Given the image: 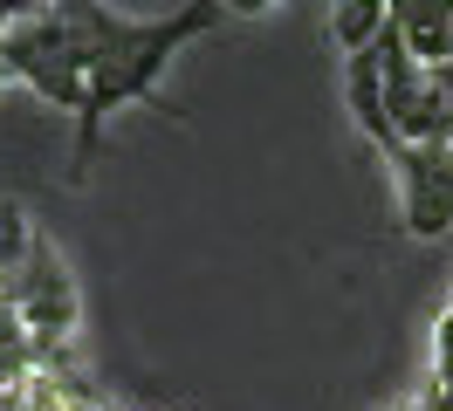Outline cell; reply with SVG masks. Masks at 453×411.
Returning <instances> with one entry per match:
<instances>
[{"mask_svg": "<svg viewBox=\"0 0 453 411\" xmlns=\"http://www.w3.org/2000/svg\"><path fill=\"white\" fill-rule=\"evenodd\" d=\"M220 21H226L220 0H193V7H172V14H117V7H89L83 0L89 89H83V117H76V179H89L111 110L158 103V76L172 69V55L193 34H213Z\"/></svg>", "mask_w": 453, "mask_h": 411, "instance_id": "obj_1", "label": "cell"}, {"mask_svg": "<svg viewBox=\"0 0 453 411\" xmlns=\"http://www.w3.org/2000/svg\"><path fill=\"white\" fill-rule=\"evenodd\" d=\"M7 301H14L21 329L42 343V370H56L62 350L76 343V316H83V308H76V281H69V268H62V254L49 240H35L21 274L7 281Z\"/></svg>", "mask_w": 453, "mask_h": 411, "instance_id": "obj_2", "label": "cell"}, {"mask_svg": "<svg viewBox=\"0 0 453 411\" xmlns=\"http://www.w3.org/2000/svg\"><path fill=\"white\" fill-rule=\"evenodd\" d=\"M392 179H398V213L419 240H440L453 226V144L433 137V144H398L392 158Z\"/></svg>", "mask_w": 453, "mask_h": 411, "instance_id": "obj_3", "label": "cell"}, {"mask_svg": "<svg viewBox=\"0 0 453 411\" xmlns=\"http://www.w3.org/2000/svg\"><path fill=\"white\" fill-rule=\"evenodd\" d=\"M392 27H398V42L419 55L426 69L453 62V0H426V7H392Z\"/></svg>", "mask_w": 453, "mask_h": 411, "instance_id": "obj_4", "label": "cell"}, {"mask_svg": "<svg viewBox=\"0 0 453 411\" xmlns=\"http://www.w3.org/2000/svg\"><path fill=\"white\" fill-rule=\"evenodd\" d=\"M392 27V7H378V0H343L337 14H330V34H337V55H365L378 34Z\"/></svg>", "mask_w": 453, "mask_h": 411, "instance_id": "obj_5", "label": "cell"}, {"mask_svg": "<svg viewBox=\"0 0 453 411\" xmlns=\"http://www.w3.org/2000/svg\"><path fill=\"white\" fill-rule=\"evenodd\" d=\"M35 240H42V233L28 226V213H21L14 199H0V288L21 274V261L35 254Z\"/></svg>", "mask_w": 453, "mask_h": 411, "instance_id": "obj_6", "label": "cell"}, {"mask_svg": "<svg viewBox=\"0 0 453 411\" xmlns=\"http://www.w3.org/2000/svg\"><path fill=\"white\" fill-rule=\"evenodd\" d=\"M433 384H453V301L433 323Z\"/></svg>", "mask_w": 453, "mask_h": 411, "instance_id": "obj_7", "label": "cell"}, {"mask_svg": "<svg viewBox=\"0 0 453 411\" xmlns=\"http://www.w3.org/2000/svg\"><path fill=\"white\" fill-rule=\"evenodd\" d=\"M433 89H440V110H447V131H453V62L433 69Z\"/></svg>", "mask_w": 453, "mask_h": 411, "instance_id": "obj_8", "label": "cell"}, {"mask_svg": "<svg viewBox=\"0 0 453 411\" xmlns=\"http://www.w3.org/2000/svg\"><path fill=\"white\" fill-rule=\"evenodd\" d=\"M7 21H14V7H0V42H7ZM0 76H7V62H0Z\"/></svg>", "mask_w": 453, "mask_h": 411, "instance_id": "obj_9", "label": "cell"}]
</instances>
